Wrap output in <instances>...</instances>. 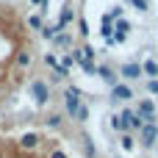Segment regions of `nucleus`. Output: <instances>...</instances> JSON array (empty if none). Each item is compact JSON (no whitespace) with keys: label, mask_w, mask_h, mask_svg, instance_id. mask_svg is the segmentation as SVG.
Here are the masks:
<instances>
[{"label":"nucleus","mask_w":158,"mask_h":158,"mask_svg":"<svg viewBox=\"0 0 158 158\" xmlns=\"http://www.w3.org/2000/svg\"><path fill=\"white\" fill-rule=\"evenodd\" d=\"M33 64V33L17 6L0 0V108L25 86Z\"/></svg>","instance_id":"1"},{"label":"nucleus","mask_w":158,"mask_h":158,"mask_svg":"<svg viewBox=\"0 0 158 158\" xmlns=\"http://www.w3.org/2000/svg\"><path fill=\"white\" fill-rule=\"evenodd\" d=\"M0 158H81V153L50 128H17L0 133Z\"/></svg>","instance_id":"2"}]
</instances>
